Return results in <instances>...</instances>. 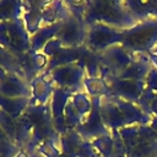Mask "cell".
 <instances>
[{"instance_id": "1", "label": "cell", "mask_w": 157, "mask_h": 157, "mask_svg": "<svg viewBox=\"0 0 157 157\" xmlns=\"http://www.w3.org/2000/svg\"><path fill=\"white\" fill-rule=\"evenodd\" d=\"M120 44L135 55H147L157 44V18H147L124 29Z\"/></svg>"}, {"instance_id": "2", "label": "cell", "mask_w": 157, "mask_h": 157, "mask_svg": "<svg viewBox=\"0 0 157 157\" xmlns=\"http://www.w3.org/2000/svg\"><path fill=\"white\" fill-rule=\"evenodd\" d=\"M144 86H145V81L120 78L118 76L112 75L110 82H109L110 97L121 98V99L139 104L140 98L144 92Z\"/></svg>"}, {"instance_id": "3", "label": "cell", "mask_w": 157, "mask_h": 157, "mask_svg": "<svg viewBox=\"0 0 157 157\" xmlns=\"http://www.w3.org/2000/svg\"><path fill=\"white\" fill-rule=\"evenodd\" d=\"M125 7L130 16L136 21H144L147 18H157V0L148 1H124Z\"/></svg>"}, {"instance_id": "4", "label": "cell", "mask_w": 157, "mask_h": 157, "mask_svg": "<svg viewBox=\"0 0 157 157\" xmlns=\"http://www.w3.org/2000/svg\"><path fill=\"white\" fill-rule=\"evenodd\" d=\"M152 66L153 65L151 64L147 55H137L135 60L117 76L120 78H128L134 81H145Z\"/></svg>"}, {"instance_id": "5", "label": "cell", "mask_w": 157, "mask_h": 157, "mask_svg": "<svg viewBox=\"0 0 157 157\" xmlns=\"http://www.w3.org/2000/svg\"><path fill=\"white\" fill-rule=\"evenodd\" d=\"M157 94V67L152 66L151 70L148 71L146 78H145V86H144V92L140 98L139 105L147 113V109Z\"/></svg>"}, {"instance_id": "6", "label": "cell", "mask_w": 157, "mask_h": 157, "mask_svg": "<svg viewBox=\"0 0 157 157\" xmlns=\"http://www.w3.org/2000/svg\"><path fill=\"white\" fill-rule=\"evenodd\" d=\"M147 114H150L151 117H157V94L152 99V102L147 109Z\"/></svg>"}, {"instance_id": "7", "label": "cell", "mask_w": 157, "mask_h": 157, "mask_svg": "<svg viewBox=\"0 0 157 157\" xmlns=\"http://www.w3.org/2000/svg\"><path fill=\"white\" fill-rule=\"evenodd\" d=\"M147 56H148L151 64H152L155 67H157V44H156V47L147 54Z\"/></svg>"}, {"instance_id": "8", "label": "cell", "mask_w": 157, "mask_h": 157, "mask_svg": "<svg viewBox=\"0 0 157 157\" xmlns=\"http://www.w3.org/2000/svg\"><path fill=\"white\" fill-rule=\"evenodd\" d=\"M148 125L157 132V117H151V120H150Z\"/></svg>"}, {"instance_id": "9", "label": "cell", "mask_w": 157, "mask_h": 157, "mask_svg": "<svg viewBox=\"0 0 157 157\" xmlns=\"http://www.w3.org/2000/svg\"><path fill=\"white\" fill-rule=\"evenodd\" d=\"M156 157H157V156H156Z\"/></svg>"}]
</instances>
